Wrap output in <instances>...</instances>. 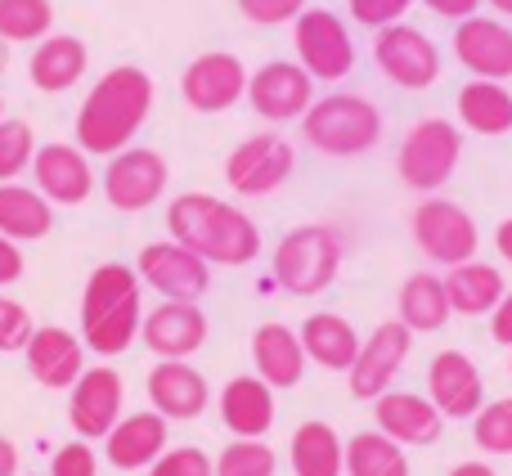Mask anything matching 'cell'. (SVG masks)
Instances as JSON below:
<instances>
[{
    "label": "cell",
    "instance_id": "4",
    "mask_svg": "<svg viewBox=\"0 0 512 476\" xmlns=\"http://www.w3.org/2000/svg\"><path fill=\"white\" fill-rule=\"evenodd\" d=\"M301 135L328 158H355L382 140V113L373 99L342 90V95H324L306 108Z\"/></svg>",
    "mask_w": 512,
    "mask_h": 476
},
{
    "label": "cell",
    "instance_id": "30",
    "mask_svg": "<svg viewBox=\"0 0 512 476\" xmlns=\"http://www.w3.org/2000/svg\"><path fill=\"white\" fill-rule=\"evenodd\" d=\"M54 230V203L41 189H27L18 180L0 185V234L14 243H36Z\"/></svg>",
    "mask_w": 512,
    "mask_h": 476
},
{
    "label": "cell",
    "instance_id": "36",
    "mask_svg": "<svg viewBox=\"0 0 512 476\" xmlns=\"http://www.w3.org/2000/svg\"><path fill=\"white\" fill-rule=\"evenodd\" d=\"M36 158V135L18 117H0V185L18 180Z\"/></svg>",
    "mask_w": 512,
    "mask_h": 476
},
{
    "label": "cell",
    "instance_id": "50",
    "mask_svg": "<svg viewBox=\"0 0 512 476\" xmlns=\"http://www.w3.org/2000/svg\"><path fill=\"white\" fill-rule=\"evenodd\" d=\"M490 5H495L499 14H508V18H512V0H490Z\"/></svg>",
    "mask_w": 512,
    "mask_h": 476
},
{
    "label": "cell",
    "instance_id": "22",
    "mask_svg": "<svg viewBox=\"0 0 512 476\" xmlns=\"http://www.w3.org/2000/svg\"><path fill=\"white\" fill-rule=\"evenodd\" d=\"M149 400L162 418L176 423H194L207 405H212V387L189 360H158L149 369Z\"/></svg>",
    "mask_w": 512,
    "mask_h": 476
},
{
    "label": "cell",
    "instance_id": "35",
    "mask_svg": "<svg viewBox=\"0 0 512 476\" xmlns=\"http://www.w3.org/2000/svg\"><path fill=\"white\" fill-rule=\"evenodd\" d=\"M54 27L50 0H0V41L5 45H32L45 41Z\"/></svg>",
    "mask_w": 512,
    "mask_h": 476
},
{
    "label": "cell",
    "instance_id": "40",
    "mask_svg": "<svg viewBox=\"0 0 512 476\" xmlns=\"http://www.w3.org/2000/svg\"><path fill=\"white\" fill-rule=\"evenodd\" d=\"M32 333H36V324H32V315H27L23 301L0 297V355L23 351V346L32 342Z\"/></svg>",
    "mask_w": 512,
    "mask_h": 476
},
{
    "label": "cell",
    "instance_id": "11",
    "mask_svg": "<svg viewBox=\"0 0 512 476\" xmlns=\"http://www.w3.org/2000/svg\"><path fill=\"white\" fill-rule=\"evenodd\" d=\"M167 158H162L158 149H140V144H131V149L113 153L108 158V171H104V198L113 212H144V207H153L162 194H167Z\"/></svg>",
    "mask_w": 512,
    "mask_h": 476
},
{
    "label": "cell",
    "instance_id": "9",
    "mask_svg": "<svg viewBox=\"0 0 512 476\" xmlns=\"http://www.w3.org/2000/svg\"><path fill=\"white\" fill-rule=\"evenodd\" d=\"M135 274H140V283H149V288L167 301H198L212 288V265L198 252H189L185 243H176V238L140 247Z\"/></svg>",
    "mask_w": 512,
    "mask_h": 476
},
{
    "label": "cell",
    "instance_id": "21",
    "mask_svg": "<svg viewBox=\"0 0 512 476\" xmlns=\"http://www.w3.org/2000/svg\"><path fill=\"white\" fill-rule=\"evenodd\" d=\"M32 176L50 203L77 207L95 189V171H90V153H81L77 144H41L32 158Z\"/></svg>",
    "mask_w": 512,
    "mask_h": 476
},
{
    "label": "cell",
    "instance_id": "13",
    "mask_svg": "<svg viewBox=\"0 0 512 476\" xmlns=\"http://www.w3.org/2000/svg\"><path fill=\"white\" fill-rule=\"evenodd\" d=\"M373 59L387 72V81H396L400 90H427L441 77V50L432 45V36L409 23L382 27L378 41H373Z\"/></svg>",
    "mask_w": 512,
    "mask_h": 476
},
{
    "label": "cell",
    "instance_id": "38",
    "mask_svg": "<svg viewBox=\"0 0 512 476\" xmlns=\"http://www.w3.org/2000/svg\"><path fill=\"white\" fill-rule=\"evenodd\" d=\"M472 436L486 454H512V396L481 405V414L472 418Z\"/></svg>",
    "mask_w": 512,
    "mask_h": 476
},
{
    "label": "cell",
    "instance_id": "41",
    "mask_svg": "<svg viewBox=\"0 0 512 476\" xmlns=\"http://www.w3.org/2000/svg\"><path fill=\"white\" fill-rule=\"evenodd\" d=\"M306 9V0H239V14L256 27H279Z\"/></svg>",
    "mask_w": 512,
    "mask_h": 476
},
{
    "label": "cell",
    "instance_id": "1",
    "mask_svg": "<svg viewBox=\"0 0 512 476\" xmlns=\"http://www.w3.org/2000/svg\"><path fill=\"white\" fill-rule=\"evenodd\" d=\"M153 113V77L135 63H117L90 86L86 104L77 108V149L95 158L131 149L140 126Z\"/></svg>",
    "mask_w": 512,
    "mask_h": 476
},
{
    "label": "cell",
    "instance_id": "10",
    "mask_svg": "<svg viewBox=\"0 0 512 476\" xmlns=\"http://www.w3.org/2000/svg\"><path fill=\"white\" fill-rule=\"evenodd\" d=\"M414 243L436 265H463L477 256V221L450 198H423L414 212Z\"/></svg>",
    "mask_w": 512,
    "mask_h": 476
},
{
    "label": "cell",
    "instance_id": "28",
    "mask_svg": "<svg viewBox=\"0 0 512 476\" xmlns=\"http://www.w3.org/2000/svg\"><path fill=\"white\" fill-rule=\"evenodd\" d=\"M297 337H301L306 360L328 373H346L355 364V355H360V337H355L351 319L333 315V310H315V315L301 324Z\"/></svg>",
    "mask_w": 512,
    "mask_h": 476
},
{
    "label": "cell",
    "instance_id": "31",
    "mask_svg": "<svg viewBox=\"0 0 512 476\" xmlns=\"http://www.w3.org/2000/svg\"><path fill=\"white\" fill-rule=\"evenodd\" d=\"M400 324L409 333H436V328L450 324V292H445V279H436L432 270H418L400 283Z\"/></svg>",
    "mask_w": 512,
    "mask_h": 476
},
{
    "label": "cell",
    "instance_id": "52",
    "mask_svg": "<svg viewBox=\"0 0 512 476\" xmlns=\"http://www.w3.org/2000/svg\"><path fill=\"white\" fill-rule=\"evenodd\" d=\"M0 117H5V99H0Z\"/></svg>",
    "mask_w": 512,
    "mask_h": 476
},
{
    "label": "cell",
    "instance_id": "51",
    "mask_svg": "<svg viewBox=\"0 0 512 476\" xmlns=\"http://www.w3.org/2000/svg\"><path fill=\"white\" fill-rule=\"evenodd\" d=\"M5 68H9V45L0 41V72H5Z\"/></svg>",
    "mask_w": 512,
    "mask_h": 476
},
{
    "label": "cell",
    "instance_id": "25",
    "mask_svg": "<svg viewBox=\"0 0 512 476\" xmlns=\"http://www.w3.org/2000/svg\"><path fill=\"white\" fill-rule=\"evenodd\" d=\"M252 364H256V378L274 391H288L306 378V351H301V337L292 333L288 324L270 319L252 333Z\"/></svg>",
    "mask_w": 512,
    "mask_h": 476
},
{
    "label": "cell",
    "instance_id": "48",
    "mask_svg": "<svg viewBox=\"0 0 512 476\" xmlns=\"http://www.w3.org/2000/svg\"><path fill=\"white\" fill-rule=\"evenodd\" d=\"M495 247H499V256H504V261L512 265V221H504L495 230Z\"/></svg>",
    "mask_w": 512,
    "mask_h": 476
},
{
    "label": "cell",
    "instance_id": "6",
    "mask_svg": "<svg viewBox=\"0 0 512 476\" xmlns=\"http://www.w3.org/2000/svg\"><path fill=\"white\" fill-rule=\"evenodd\" d=\"M459 158H463L459 126L445 122V117H427V122H418L414 131L405 135L400 158H396V171H400V180H405L409 189H418V194H436V189L454 176Z\"/></svg>",
    "mask_w": 512,
    "mask_h": 476
},
{
    "label": "cell",
    "instance_id": "34",
    "mask_svg": "<svg viewBox=\"0 0 512 476\" xmlns=\"http://www.w3.org/2000/svg\"><path fill=\"white\" fill-rule=\"evenodd\" d=\"M346 476H409L405 445H396L391 436L373 432H355L346 441Z\"/></svg>",
    "mask_w": 512,
    "mask_h": 476
},
{
    "label": "cell",
    "instance_id": "20",
    "mask_svg": "<svg viewBox=\"0 0 512 476\" xmlns=\"http://www.w3.org/2000/svg\"><path fill=\"white\" fill-rule=\"evenodd\" d=\"M454 54H459V63L472 77H486V81L512 77V32L499 18H481V14L463 18L454 27Z\"/></svg>",
    "mask_w": 512,
    "mask_h": 476
},
{
    "label": "cell",
    "instance_id": "15",
    "mask_svg": "<svg viewBox=\"0 0 512 476\" xmlns=\"http://www.w3.org/2000/svg\"><path fill=\"white\" fill-rule=\"evenodd\" d=\"M180 95L194 113H225L248 95V68H243L239 54L225 50H207L180 77Z\"/></svg>",
    "mask_w": 512,
    "mask_h": 476
},
{
    "label": "cell",
    "instance_id": "3",
    "mask_svg": "<svg viewBox=\"0 0 512 476\" xmlns=\"http://www.w3.org/2000/svg\"><path fill=\"white\" fill-rule=\"evenodd\" d=\"M144 324V283L135 274V265L104 261L90 270L86 292H81V342L86 351L113 355L131 351V342L140 337Z\"/></svg>",
    "mask_w": 512,
    "mask_h": 476
},
{
    "label": "cell",
    "instance_id": "45",
    "mask_svg": "<svg viewBox=\"0 0 512 476\" xmlns=\"http://www.w3.org/2000/svg\"><path fill=\"white\" fill-rule=\"evenodd\" d=\"M490 337L499 346H512V292H504V301L490 310Z\"/></svg>",
    "mask_w": 512,
    "mask_h": 476
},
{
    "label": "cell",
    "instance_id": "46",
    "mask_svg": "<svg viewBox=\"0 0 512 476\" xmlns=\"http://www.w3.org/2000/svg\"><path fill=\"white\" fill-rule=\"evenodd\" d=\"M427 9H432L436 18H454V23H463V18H472L477 14V5L481 0H423Z\"/></svg>",
    "mask_w": 512,
    "mask_h": 476
},
{
    "label": "cell",
    "instance_id": "2",
    "mask_svg": "<svg viewBox=\"0 0 512 476\" xmlns=\"http://www.w3.org/2000/svg\"><path fill=\"white\" fill-rule=\"evenodd\" d=\"M167 234L207 265H248L261 252V230L248 212L216 194H180L167 207Z\"/></svg>",
    "mask_w": 512,
    "mask_h": 476
},
{
    "label": "cell",
    "instance_id": "26",
    "mask_svg": "<svg viewBox=\"0 0 512 476\" xmlns=\"http://www.w3.org/2000/svg\"><path fill=\"white\" fill-rule=\"evenodd\" d=\"M221 423L239 441H261L274 427V387H265L256 373H239L221 391Z\"/></svg>",
    "mask_w": 512,
    "mask_h": 476
},
{
    "label": "cell",
    "instance_id": "27",
    "mask_svg": "<svg viewBox=\"0 0 512 476\" xmlns=\"http://www.w3.org/2000/svg\"><path fill=\"white\" fill-rule=\"evenodd\" d=\"M86 63H90L86 41H77V36H45L32 50L27 77H32V86L45 90V95H63V90H72L86 77Z\"/></svg>",
    "mask_w": 512,
    "mask_h": 476
},
{
    "label": "cell",
    "instance_id": "42",
    "mask_svg": "<svg viewBox=\"0 0 512 476\" xmlns=\"http://www.w3.org/2000/svg\"><path fill=\"white\" fill-rule=\"evenodd\" d=\"M409 5H414V0H351V18L382 32V27H391V23H405Z\"/></svg>",
    "mask_w": 512,
    "mask_h": 476
},
{
    "label": "cell",
    "instance_id": "12",
    "mask_svg": "<svg viewBox=\"0 0 512 476\" xmlns=\"http://www.w3.org/2000/svg\"><path fill=\"white\" fill-rule=\"evenodd\" d=\"M292 167H297V153L283 135H252L225 162V180H230L234 194L243 198H265L274 189L288 185Z\"/></svg>",
    "mask_w": 512,
    "mask_h": 476
},
{
    "label": "cell",
    "instance_id": "37",
    "mask_svg": "<svg viewBox=\"0 0 512 476\" xmlns=\"http://www.w3.org/2000/svg\"><path fill=\"white\" fill-rule=\"evenodd\" d=\"M279 459L265 441H234L216 459V476H274Z\"/></svg>",
    "mask_w": 512,
    "mask_h": 476
},
{
    "label": "cell",
    "instance_id": "43",
    "mask_svg": "<svg viewBox=\"0 0 512 476\" xmlns=\"http://www.w3.org/2000/svg\"><path fill=\"white\" fill-rule=\"evenodd\" d=\"M95 472H99V459L86 441H68L50 459V476H95Z\"/></svg>",
    "mask_w": 512,
    "mask_h": 476
},
{
    "label": "cell",
    "instance_id": "7",
    "mask_svg": "<svg viewBox=\"0 0 512 476\" xmlns=\"http://www.w3.org/2000/svg\"><path fill=\"white\" fill-rule=\"evenodd\" d=\"M292 41H297V63L315 81H342L355 68V41L333 9H301L292 18Z\"/></svg>",
    "mask_w": 512,
    "mask_h": 476
},
{
    "label": "cell",
    "instance_id": "44",
    "mask_svg": "<svg viewBox=\"0 0 512 476\" xmlns=\"http://www.w3.org/2000/svg\"><path fill=\"white\" fill-rule=\"evenodd\" d=\"M18 279H23V252H18L14 238L0 234V288H9Z\"/></svg>",
    "mask_w": 512,
    "mask_h": 476
},
{
    "label": "cell",
    "instance_id": "16",
    "mask_svg": "<svg viewBox=\"0 0 512 476\" xmlns=\"http://www.w3.org/2000/svg\"><path fill=\"white\" fill-rule=\"evenodd\" d=\"M248 104L265 122L306 117V108L315 104V77L292 59H270L265 68H256L248 77Z\"/></svg>",
    "mask_w": 512,
    "mask_h": 476
},
{
    "label": "cell",
    "instance_id": "24",
    "mask_svg": "<svg viewBox=\"0 0 512 476\" xmlns=\"http://www.w3.org/2000/svg\"><path fill=\"white\" fill-rule=\"evenodd\" d=\"M167 418L158 409H144V414H126L113 432L104 436V454L117 472H140L167 454Z\"/></svg>",
    "mask_w": 512,
    "mask_h": 476
},
{
    "label": "cell",
    "instance_id": "5",
    "mask_svg": "<svg viewBox=\"0 0 512 476\" xmlns=\"http://www.w3.org/2000/svg\"><path fill=\"white\" fill-rule=\"evenodd\" d=\"M342 234L333 225H297L274 247V283L292 297H315L342 270Z\"/></svg>",
    "mask_w": 512,
    "mask_h": 476
},
{
    "label": "cell",
    "instance_id": "23",
    "mask_svg": "<svg viewBox=\"0 0 512 476\" xmlns=\"http://www.w3.org/2000/svg\"><path fill=\"white\" fill-rule=\"evenodd\" d=\"M373 423H378V432L391 436L396 445H432V441H441L445 414L427 396L387 391V396L373 400Z\"/></svg>",
    "mask_w": 512,
    "mask_h": 476
},
{
    "label": "cell",
    "instance_id": "19",
    "mask_svg": "<svg viewBox=\"0 0 512 476\" xmlns=\"http://www.w3.org/2000/svg\"><path fill=\"white\" fill-rule=\"evenodd\" d=\"M27 373L50 391H72V382L86 373V342L77 333L59 324H45L32 333V342L23 346Z\"/></svg>",
    "mask_w": 512,
    "mask_h": 476
},
{
    "label": "cell",
    "instance_id": "14",
    "mask_svg": "<svg viewBox=\"0 0 512 476\" xmlns=\"http://www.w3.org/2000/svg\"><path fill=\"white\" fill-rule=\"evenodd\" d=\"M122 373L99 364V369H86L77 382H72V396H68V423L81 441H104L117 423H122Z\"/></svg>",
    "mask_w": 512,
    "mask_h": 476
},
{
    "label": "cell",
    "instance_id": "53",
    "mask_svg": "<svg viewBox=\"0 0 512 476\" xmlns=\"http://www.w3.org/2000/svg\"><path fill=\"white\" fill-rule=\"evenodd\" d=\"M508 373H512V364H508Z\"/></svg>",
    "mask_w": 512,
    "mask_h": 476
},
{
    "label": "cell",
    "instance_id": "17",
    "mask_svg": "<svg viewBox=\"0 0 512 476\" xmlns=\"http://www.w3.org/2000/svg\"><path fill=\"white\" fill-rule=\"evenodd\" d=\"M427 400L445 418H477L486 405V382L481 369L463 351H441L427 364Z\"/></svg>",
    "mask_w": 512,
    "mask_h": 476
},
{
    "label": "cell",
    "instance_id": "8",
    "mask_svg": "<svg viewBox=\"0 0 512 476\" xmlns=\"http://www.w3.org/2000/svg\"><path fill=\"white\" fill-rule=\"evenodd\" d=\"M409 351H414V333H409L400 319H387V324H378L360 342V355H355V364L346 369V387H351V396L355 400L387 396L391 382H396V373L405 369Z\"/></svg>",
    "mask_w": 512,
    "mask_h": 476
},
{
    "label": "cell",
    "instance_id": "29",
    "mask_svg": "<svg viewBox=\"0 0 512 476\" xmlns=\"http://www.w3.org/2000/svg\"><path fill=\"white\" fill-rule=\"evenodd\" d=\"M445 292H450V310L454 315H490V310L504 301L508 283L499 274V265H486V261H463V265H450L445 274Z\"/></svg>",
    "mask_w": 512,
    "mask_h": 476
},
{
    "label": "cell",
    "instance_id": "33",
    "mask_svg": "<svg viewBox=\"0 0 512 476\" xmlns=\"http://www.w3.org/2000/svg\"><path fill=\"white\" fill-rule=\"evenodd\" d=\"M292 472L297 476H346V445L328 423L310 418L292 432Z\"/></svg>",
    "mask_w": 512,
    "mask_h": 476
},
{
    "label": "cell",
    "instance_id": "32",
    "mask_svg": "<svg viewBox=\"0 0 512 476\" xmlns=\"http://www.w3.org/2000/svg\"><path fill=\"white\" fill-rule=\"evenodd\" d=\"M459 122L472 135H508L512 131V90L504 81L472 77L459 90Z\"/></svg>",
    "mask_w": 512,
    "mask_h": 476
},
{
    "label": "cell",
    "instance_id": "18",
    "mask_svg": "<svg viewBox=\"0 0 512 476\" xmlns=\"http://www.w3.org/2000/svg\"><path fill=\"white\" fill-rule=\"evenodd\" d=\"M140 342L158 360H189L207 342V315L198 310V301H162L158 310L144 315Z\"/></svg>",
    "mask_w": 512,
    "mask_h": 476
},
{
    "label": "cell",
    "instance_id": "47",
    "mask_svg": "<svg viewBox=\"0 0 512 476\" xmlns=\"http://www.w3.org/2000/svg\"><path fill=\"white\" fill-rule=\"evenodd\" d=\"M0 476H18V450L5 436H0Z\"/></svg>",
    "mask_w": 512,
    "mask_h": 476
},
{
    "label": "cell",
    "instance_id": "39",
    "mask_svg": "<svg viewBox=\"0 0 512 476\" xmlns=\"http://www.w3.org/2000/svg\"><path fill=\"white\" fill-rule=\"evenodd\" d=\"M149 476H216V459L198 445H180V450H167L158 463L149 468Z\"/></svg>",
    "mask_w": 512,
    "mask_h": 476
},
{
    "label": "cell",
    "instance_id": "49",
    "mask_svg": "<svg viewBox=\"0 0 512 476\" xmlns=\"http://www.w3.org/2000/svg\"><path fill=\"white\" fill-rule=\"evenodd\" d=\"M450 476H495L490 463H459V468H450Z\"/></svg>",
    "mask_w": 512,
    "mask_h": 476
}]
</instances>
